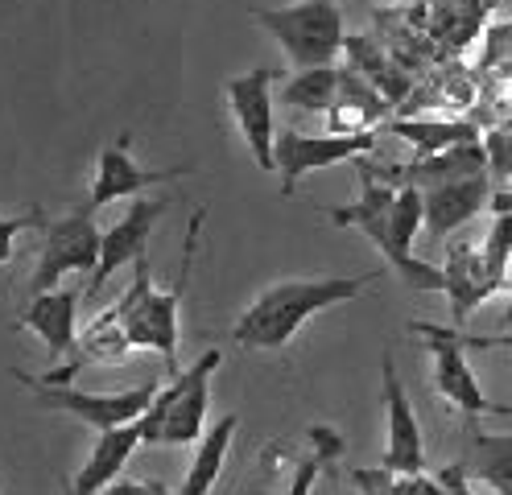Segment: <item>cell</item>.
Masks as SVG:
<instances>
[{"label": "cell", "mask_w": 512, "mask_h": 495, "mask_svg": "<svg viewBox=\"0 0 512 495\" xmlns=\"http://www.w3.org/2000/svg\"><path fill=\"white\" fill-rule=\"evenodd\" d=\"M376 281V273H360V277H302V281H277L269 285L256 302L236 318L232 339L244 351H277L290 343L298 330L339 302L360 297L368 285Z\"/></svg>", "instance_id": "cell-1"}, {"label": "cell", "mask_w": 512, "mask_h": 495, "mask_svg": "<svg viewBox=\"0 0 512 495\" xmlns=\"http://www.w3.org/2000/svg\"><path fill=\"white\" fill-rule=\"evenodd\" d=\"M199 227H203V211H195V219H190L186 248H182V273H178L174 289H157L153 273H149V260H137V277L116 302V314H120L128 343H133L137 351L141 347L157 351L170 363V372L178 363V310H182V293H186V281H190V264H195Z\"/></svg>", "instance_id": "cell-2"}, {"label": "cell", "mask_w": 512, "mask_h": 495, "mask_svg": "<svg viewBox=\"0 0 512 495\" xmlns=\"http://www.w3.org/2000/svg\"><path fill=\"white\" fill-rule=\"evenodd\" d=\"M223 351L211 347L203 351L186 372H178L162 392L153 396L149 413L137 421L141 446H190L203 442L207 434V405H211V376L219 372Z\"/></svg>", "instance_id": "cell-3"}, {"label": "cell", "mask_w": 512, "mask_h": 495, "mask_svg": "<svg viewBox=\"0 0 512 495\" xmlns=\"http://www.w3.org/2000/svg\"><path fill=\"white\" fill-rule=\"evenodd\" d=\"M252 17L285 50V58H290L298 71L335 66L339 50L347 46L343 13L335 0H294V5H285V9H256Z\"/></svg>", "instance_id": "cell-4"}, {"label": "cell", "mask_w": 512, "mask_h": 495, "mask_svg": "<svg viewBox=\"0 0 512 495\" xmlns=\"http://www.w3.org/2000/svg\"><path fill=\"white\" fill-rule=\"evenodd\" d=\"M17 380L38 396V405L50 409V413H67L91 429H100V434H108V429H124V425H137L153 396L162 392V384L157 380H145L137 388H124V392H79V388H50V384H38L34 376L17 372Z\"/></svg>", "instance_id": "cell-5"}, {"label": "cell", "mask_w": 512, "mask_h": 495, "mask_svg": "<svg viewBox=\"0 0 512 495\" xmlns=\"http://www.w3.org/2000/svg\"><path fill=\"white\" fill-rule=\"evenodd\" d=\"M100 244H104V231L95 227L91 211H71L62 219H50L42 231V248H38V264H34V297L58 289L62 277H87L100 269Z\"/></svg>", "instance_id": "cell-6"}, {"label": "cell", "mask_w": 512, "mask_h": 495, "mask_svg": "<svg viewBox=\"0 0 512 495\" xmlns=\"http://www.w3.org/2000/svg\"><path fill=\"white\" fill-rule=\"evenodd\" d=\"M413 335L426 339V351L434 359V388L442 401H451L459 413L484 417V413H504L500 405H492L484 388L475 380V368L467 363V347L455 339V326H434V322H413Z\"/></svg>", "instance_id": "cell-7"}, {"label": "cell", "mask_w": 512, "mask_h": 495, "mask_svg": "<svg viewBox=\"0 0 512 495\" xmlns=\"http://www.w3.org/2000/svg\"><path fill=\"white\" fill-rule=\"evenodd\" d=\"M273 83H277V71L269 66H256L248 75H236L228 79V108L236 116V128L252 153V161L261 170H277L273 161V149H277V116H273Z\"/></svg>", "instance_id": "cell-8"}, {"label": "cell", "mask_w": 512, "mask_h": 495, "mask_svg": "<svg viewBox=\"0 0 512 495\" xmlns=\"http://www.w3.org/2000/svg\"><path fill=\"white\" fill-rule=\"evenodd\" d=\"M372 145H376V132H360V137H331V132L327 137H306V132H294V128L277 132L273 161L281 174V194H294V186L314 170H327V165H339V161H360Z\"/></svg>", "instance_id": "cell-9"}, {"label": "cell", "mask_w": 512, "mask_h": 495, "mask_svg": "<svg viewBox=\"0 0 512 495\" xmlns=\"http://www.w3.org/2000/svg\"><path fill=\"white\" fill-rule=\"evenodd\" d=\"M380 380H384V413H389V442H384L380 467L389 475H422L426 471V450H422V425L413 417L409 392L397 376L393 355H380Z\"/></svg>", "instance_id": "cell-10"}, {"label": "cell", "mask_w": 512, "mask_h": 495, "mask_svg": "<svg viewBox=\"0 0 512 495\" xmlns=\"http://www.w3.org/2000/svg\"><path fill=\"white\" fill-rule=\"evenodd\" d=\"M170 207V198H133V207H128L108 231H104V244H100V269L91 273L87 281V297L100 293L120 269L128 264L145 260V248H149V231L153 223L162 219V211Z\"/></svg>", "instance_id": "cell-11"}, {"label": "cell", "mask_w": 512, "mask_h": 495, "mask_svg": "<svg viewBox=\"0 0 512 495\" xmlns=\"http://www.w3.org/2000/svg\"><path fill=\"white\" fill-rule=\"evenodd\" d=\"M182 174H190V165H174V170H145V165H137L133 153H128V132H124V137L104 145L100 157H95V174H91V190H87V211H100L108 203H120V198H137L145 186L174 182Z\"/></svg>", "instance_id": "cell-12"}, {"label": "cell", "mask_w": 512, "mask_h": 495, "mask_svg": "<svg viewBox=\"0 0 512 495\" xmlns=\"http://www.w3.org/2000/svg\"><path fill=\"white\" fill-rule=\"evenodd\" d=\"M128 351H137V347L128 343L116 306H108L87 330H79V343H75V351L67 355V363H58L54 372L34 376V380H38V384H50V388H71V380H75L83 368H100V363H124Z\"/></svg>", "instance_id": "cell-13"}, {"label": "cell", "mask_w": 512, "mask_h": 495, "mask_svg": "<svg viewBox=\"0 0 512 495\" xmlns=\"http://www.w3.org/2000/svg\"><path fill=\"white\" fill-rule=\"evenodd\" d=\"M376 178H389V186H418L434 190L446 182H463V178H484L488 174V149L484 141H467L434 157H413L409 165H393V170H372Z\"/></svg>", "instance_id": "cell-14"}, {"label": "cell", "mask_w": 512, "mask_h": 495, "mask_svg": "<svg viewBox=\"0 0 512 495\" xmlns=\"http://www.w3.org/2000/svg\"><path fill=\"white\" fill-rule=\"evenodd\" d=\"M422 203H426V236L442 244L492 203V178L484 174V178H463V182L422 190Z\"/></svg>", "instance_id": "cell-15"}, {"label": "cell", "mask_w": 512, "mask_h": 495, "mask_svg": "<svg viewBox=\"0 0 512 495\" xmlns=\"http://www.w3.org/2000/svg\"><path fill=\"white\" fill-rule=\"evenodd\" d=\"M442 277H446L442 293H446V302H451V322H455V330H463V322L496 293V285L488 277V264H484V252H479L475 244L455 240L451 248H446Z\"/></svg>", "instance_id": "cell-16"}, {"label": "cell", "mask_w": 512, "mask_h": 495, "mask_svg": "<svg viewBox=\"0 0 512 495\" xmlns=\"http://www.w3.org/2000/svg\"><path fill=\"white\" fill-rule=\"evenodd\" d=\"M17 326L34 330L54 359H67L79 343V289L58 285L50 293H38L34 302L25 306V314L17 318Z\"/></svg>", "instance_id": "cell-17"}, {"label": "cell", "mask_w": 512, "mask_h": 495, "mask_svg": "<svg viewBox=\"0 0 512 495\" xmlns=\"http://www.w3.org/2000/svg\"><path fill=\"white\" fill-rule=\"evenodd\" d=\"M137 450H141V429L137 425H124V429H108V434H100V438H95V446H91V454H87V462L79 467V475L71 479V495H100V491H108Z\"/></svg>", "instance_id": "cell-18"}, {"label": "cell", "mask_w": 512, "mask_h": 495, "mask_svg": "<svg viewBox=\"0 0 512 495\" xmlns=\"http://www.w3.org/2000/svg\"><path fill=\"white\" fill-rule=\"evenodd\" d=\"M393 104L384 99L364 75H356L351 66H343V83H339V99L327 112L331 137H360V132H372L368 124H376Z\"/></svg>", "instance_id": "cell-19"}, {"label": "cell", "mask_w": 512, "mask_h": 495, "mask_svg": "<svg viewBox=\"0 0 512 495\" xmlns=\"http://www.w3.org/2000/svg\"><path fill=\"white\" fill-rule=\"evenodd\" d=\"M397 141H405L413 149V157H434L455 145L479 141V128L471 120H438V116H422V120H389L384 124Z\"/></svg>", "instance_id": "cell-20"}, {"label": "cell", "mask_w": 512, "mask_h": 495, "mask_svg": "<svg viewBox=\"0 0 512 495\" xmlns=\"http://www.w3.org/2000/svg\"><path fill=\"white\" fill-rule=\"evenodd\" d=\"M463 467L479 483H488L496 495H512V434H488V429H475L471 442H467Z\"/></svg>", "instance_id": "cell-21"}, {"label": "cell", "mask_w": 512, "mask_h": 495, "mask_svg": "<svg viewBox=\"0 0 512 495\" xmlns=\"http://www.w3.org/2000/svg\"><path fill=\"white\" fill-rule=\"evenodd\" d=\"M236 429H240V417H236V413L219 417V421L207 429L203 442H199V450H195V462H190V471H186L182 495H211V487H215V479H219V471H223V458H228V446H232V438H236Z\"/></svg>", "instance_id": "cell-22"}, {"label": "cell", "mask_w": 512, "mask_h": 495, "mask_svg": "<svg viewBox=\"0 0 512 495\" xmlns=\"http://www.w3.org/2000/svg\"><path fill=\"white\" fill-rule=\"evenodd\" d=\"M339 83H343L339 66H314V71H298L290 83L281 87V104L327 116L335 108V99H339Z\"/></svg>", "instance_id": "cell-23"}, {"label": "cell", "mask_w": 512, "mask_h": 495, "mask_svg": "<svg viewBox=\"0 0 512 495\" xmlns=\"http://www.w3.org/2000/svg\"><path fill=\"white\" fill-rule=\"evenodd\" d=\"M347 54H351V71L356 75H364L384 99H389V104H397V99L409 91V79L397 71V66L384 58L368 38H347V46H343Z\"/></svg>", "instance_id": "cell-24"}, {"label": "cell", "mask_w": 512, "mask_h": 495, "mask_svg": "<svg viewBox=\"0 0 512 495\" xmlns=\"http://www.w3.org/2000/svg\"><path fill=\"white\" fill-rule=\"evenodd\" d=\"M484 252V264H488V277L500 289H508V264H512V211H496L492 223H488V236L479 244Z\"/></svg>", "instance_id": "cell-25"}, {"label": "cell", "mask_w": 512, "mask_h": 495, "mask_svg": "<svg viewBox=\"0 0 512 495\" xmlns=\"http://www.w3.org/2000/svg\"><path fill=\"white\" fill-rule=\"evenodd\" d=\"M46 211L42 207H34V211H25V215H0V269L9 264V256H13V244H17V236L21 231H46Z\"/></svg>", "instance_id": "cell-26"}, {"label": "cell", "mask_w": 512, "mask_h": 495, "mask_svg": "<svg viewBox=\"0 0 512 495\" xmlns=\"http://www.w3.org/2000/svg\"><path fill=\"white\" fill-rule=\"evenodd\" d=\"M306 438H310V446H314V458L323 462V471L335 467V462L343 458V450H347V446H343V434H335L331 425H310Z\"/></svg>", "instance_id": "cell-27"}, {"label": "cell", "mask_w": 512, "mask_h": 495, "mask_svg": "<svg viewBox=\"0 0 512 495\" xmlns=\"http://www.w3.org/2000/svg\"><path fill=\"white\" fill-rule=\"evenodd\" d=\"M484 149H488V178H508L512 174V137L508 132H492Z\"/></svg>", "instance_id": "cell-28"}, {"label": "cell", "mask_w": 512, "mask_h": 495, "mask_svg": "<svg viewBox=\"0 0 512 495\" xmlns=\"http://www.w3.org/2000/svg\"><path fill=\"white\" fill-rule=\"evenodd\" d=\"M393 491L397 495H451L442 483H438V475H397V483H393Z\"/></svg>", "instance_id": "cell-29"}, {"label": "cell", "mask_w": 512, "mask_h": 495, "mask_svg": "<svg viewBox=\"0 0 512 495\" xmlns=\"http://www.w3.org/2000/svg\"><path fill=\"white\" fill-rule=\"evenodd\" d=\"M318 471H323V462H318L314 454H310V458H302V462H298V471H294V479H290V491H285V495H310V491H314Z\"/></svg>", "instance_id": "cell-30"}, {"label": "cell", "mask_w": 512, "mask_h": 495, "mask_svg": "<svg viewBox=\"0 0 512 495\" xmlns=\"http://www.w3.org/2000/svg\"><path fill=\"white\" fill-rule=\"evenodd\" d=\"M438 483L451 491V495H475L471 483H467V467H463V462H451V467H442V471H438Z\"/></svg>", "instance_id": "cell-31"}]
</instances>
